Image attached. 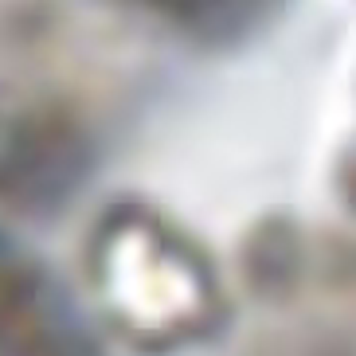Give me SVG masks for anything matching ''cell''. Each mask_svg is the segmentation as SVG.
Masks as SVG:
<instances>
[{
	"label": "cell",
	"mask_w": 356,
	"mask_h": 356,
	"mask_svg": "<svg viewBox=\"0 0 356 356\" xmlns=\"http://www.w3.org/2000/svg\"><path fill=\"white\" fill-rule=\"evenodd\" d=\"M341 192H345L348 208L356 211V149L345 157V168H341Z\"/></svg>",
	"instance_id": "6da1fadb"
}]
</instances>
